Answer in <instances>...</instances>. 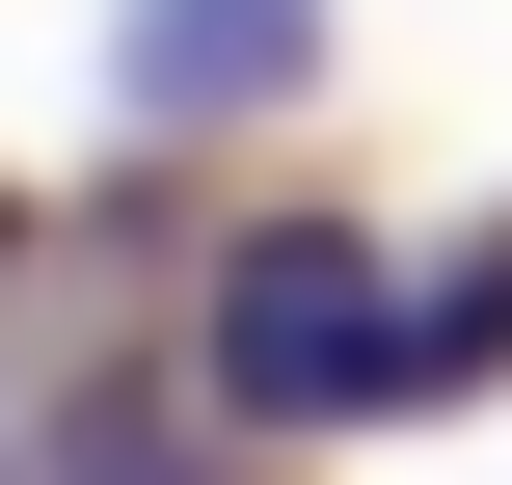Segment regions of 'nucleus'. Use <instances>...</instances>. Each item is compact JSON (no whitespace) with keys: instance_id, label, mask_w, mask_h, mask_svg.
I'll return each instance as SVG.
<instances>
[{"instance_id":"nucleus-2","label":"nucleus","mask_w":512,"mask_h":485,"mask_svg":"<svg viewBox=\"0 0 512 485\" xmlns=\"http://www.w3.org/2000/svg\"><path fill=\"white\" fill-rule=\"evenodd\" d=\"M324 81V0H135L108 27V108L135 135H243V108H297Z\"/></svg>"},{"instance_id":"nucleus-1","label":"nucleus","mask_w":512,"mask_h":485,"mask_svg":"<svg viewBox=\"0 0 512 485\" xmlns=\"http://www.w3.org/2000/svg\"><path fill=\"white\" fill-rule=\"evenodd\" d=\"M189 378H216L243 432H378V405H459L432 297H405L351 216H243V243H216V297H189Z\"/></svg>"},{"instance_id":"nucleus-3","label":"nucleus","mask_w":512,"mask_h":485,"mask_svg":"<svg viewBox=\"0 0 512 485\" xmlns=\"http://www.w3.org/2000/svg\"><path fill=\"white\" fill-rule=\"evenodd\" d=\"M81 485H189V432H81Z\"/></svg>"}]
</instances>
